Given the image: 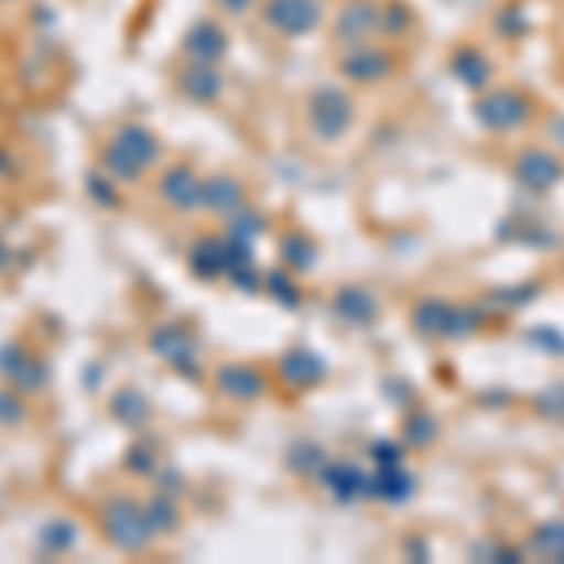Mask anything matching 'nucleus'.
Returning <instances> with one entry per match:
<instances>
[{
    "label": "nucleus",
    "mask_w": 564,
    "mask_h": 564,
    "mask_svg": "<svg viewBox=\"0 0 564 564\" xmlns=\"http://www.w3.org/2000/svg\"><path fill=\"white\" fill-rule=\"evenodd\" d=\"M380 31V8L372 0H350L339 15H335V34L343 42L354 45V42H369V34Z\"/></svg>",
    "instance_id": "nucleus-7"
},
{
    "label": "nucleus",
    "mask_w": 564,
    "mask_h": 564,
    "mask_svg": "<svg viewBox=\"0 0 564 564\" xmlns=\"http://www.w3.org/2000/svg\"><path fill=\"white\" fill-rule=\"evenodd\" d=\"M531 339L545 347V354H553V358H564V335L557 327H531Z\"/></svg>",
    "instance_id": "nucleus-15"
},
{
    "label": "nucleus",
    "mask_w": 564,
    "mask_h": 564,
    "mask_svg": "<svg viewBox=\"0 0 564 564\" xmlns=\"http://www.w3.org/2000/svg\"><path fill=\"white\" fill-rule=\"evenodd\" d=\"M414 31V8L403 4V0H391V4L380 8V34L388 39H403V34Z\"/></svg>",
    "instance_id": "nucleus-10"
},
{
    "label": "nucleus",
    "mask_w": 564,
    "mask_h": 564,
    "mask_svg": "<svg viewBox=\"0 0 564 564\" xmlns=\"http://www.w3.org/2000/svg\"><path fill=\"white\" fill-rule=\"evenodd\" d=\"M534 297H539V282H527V286H508V290H494V294H489V302L520 308V305H527V302H534Z\"/></svg>",
    "instance_id": "nucleus-14"
},
{
    "label": "nucleus",
    "mask_w": 564,
    "mask_h": 564,
    "mask_svg": "<svg viewBox=\"0 0 564 564\" xmlns=\"http://www.w3.org/2000/svg\"><path fill=\"white\" fill-rule=\"evenodd\" d=\"M542 143L553 151H564V113H550L542 121Z\"/></svg>",
    "instance_id": "nucleus-16"
},
{
    "label": "nucleus",
    "mask_w": 564,
    "mask_h": 564,
    "mask_svg": "<svg viewBox=\"0 0 564 564\" xmlns=\"http://www.w3.org/2000/svg\"><path fill=\"white\" fill-rule=\"evenodd\" d=\"M406 441L414 444V448H430V444L441 436V422L430 414V411H417V414H411V422H406Z\"/></svg>",
    "instance_id": "nucleus-12"
},
{
    "label": "nucleus",
    "mask_w": 564,
    "mask_h": 564,
    "mask_svg": "<svg viewBox=\"0 0 564 564\" xmlns=\"http://www.w3.org/2000/svg\"><path fill=\"white\" fill-rule=\"evenodd\" d=\"M494 26H497V34L500 39H508V42H520V39H527L531 34V15L523 12L520 4H505L500 12L494 15Z\"/></svg>",
    "instance_id": "nucleus-11"
},
{
    "label": "nucleus",
    "mask_w": 564,
    "mask_h": 564,
    "mask_svg": "<svg viewBox=\"0 0 564 564\" xmlns=\"http://www.w3.org/2000/svg\"><path fill=\"white\" fill-rule=\"evenodd\" d=\"M448 72L459 79V87H467V90H486V87H494V79H497V65H494V57H489L481 45L475 42H463L452 50V57H448Z\"/></svg>",
    "instance_id": "nucleus-6"
},
{
    "label": "nucleus",
    "mask_w": 564,
    "mask_h": 564,
    "mask_svg": "<svg viewBox=\"0 0 564 564\" xmlns=\"http://www.w3.org/2000/svg\"><path fill=\"white\" fill-rule=\"evenodd\" d=\"M263 15H268V26H275L279 34L302 39V34H313L321 26L324 4L321 0H268Z\"/></svg>",
    "instance_id": "nucleus-5"
},
{
    "label": "nucleus",
    "mask_w": 564,
    "mask_h": 564,
    "mask_svg": "<svg viewBox=\"0 0 564 564\" xmlns=\"http://www.w3.org/2000/svg\"><path fill=\"white\" fill-rule=\"evenodd\" d=\"M399 61H395V50L388 45H377V42H354L347 45V53L339 57V72L350 79V84H384V79L395 76Z\"/></svg>",
    "instance_id": "nucleus-3"
},
{
    "label": "nucleus",
    "mask_w": 564,
    "mask_h": 564,
    "mask_svg": "<svg viewBox=\"0 0 564 564\" xmlns=\"http://www.w3.org/2000/svg\"><path fill=\"white\" fill-rule=\"evenodd\" d=\"M512 177L520 181L527 193H553L557 185H564V154L545 148V143H531L520 148L512 159Z\"/></svg>",
    "instance_id": "nucleus-2"
},
{
    "label": "nucleus",
    "mask_w": 564,
    "mask_h": 564,
    "mask_svg": "<svg viewBox=\"0 0 564 564\" xmlns=\"http://www.w3.org/2000/svg\"><path fill=\"white\" fill-rule=\"evenodd\" d=\"M452 313H456L452 302H444V297H425V302L414 308V332L425 335V339H448Z\"/></svg>",
    "instance_id": "nucleus-8"
},
{
    "label": "nucleus",
    "mask_w": 564,
    "mask_h": 564,
    "mask_svg": "<svg viewBox=\"0 0 564 564\" xmlns=\"http://www.w3.org/2000/svg\"><path fill=\"white\" fill-rule=\"evenodd\" d=\"M542 117V106L523 87H486L475 98V121L489 135L527 132Z\"/></svg>",
    "instance_id": "nucleus-1"
},
{
    "label": "nucleus",
    "mask_w": 564,
    "mask_h": 564,
    "mask_svg": "<svg viewBox=\"0 0 564 564\" xmlns=\"http://www.w3.org/2000/svg\"><path fill=\"white\" fill-rule=\"evenodd\" d=\"M308 121H313L321 140H339L354 124V98L335 87L316 90V95L308 98Z\"/></svg>",
    "instance_id": "nucleus-4"
},
{
    "label": "nucleus",
    "mask_w": 564,
    "mask_h": 564,
    "mask_svg": "<svg viewBox=\"0 0 564 564\" xmlns=\"http://www.w3.org/2000/svg\"><path fill=\"white\" fill-rule=\"evenodd\" d=\"M523 553H534V557H545V561H557L564 564V520H545L531 531L527 539Z\"/></svg>",
    "instance_id": "nucleus-9"
},
{
    "label": "nucleus",
    "mask_w": 564,
    "mask_h": 564,
    "mask_svg": "<svg viewBox=\"0 0 564 564\" xmlns=\"http://www.w3.org/2000/svg\"><path fill=\"white\" fill-rule=\"evenodd\" d=\"M475 553L481 561H494V564H508V561L523 557V550H516V545H508V542H494V539H481L475 545Z\"/></svg>",
    "instance_id": "nucleus-13"
}]
</instances>
